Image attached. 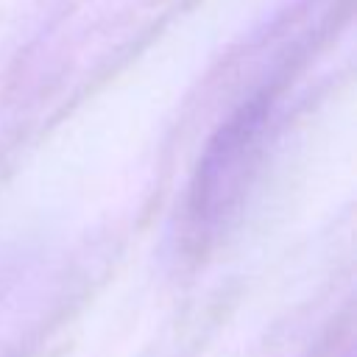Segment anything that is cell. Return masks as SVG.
I'll list each match as a JSON object with an SVG mask.
<instances>
[{
	"label": "cell",
	"instance_id": "obj_1",
	"mask_svg": "<svg viewBox=\"0 0 357 357\" xmlns=\"http://www.w3.org/2000/svg\"><path fill=\"white\" fill-rule=\"evenodd\" d=\"M265 120V100H254L243 106L209 142L190 192V215L198 226L215 223L240 195V184L245 181V173L254 162Z\"/></svg>",
	"mask_w": 357,
	"mask_h": 357
}]
</instances>
